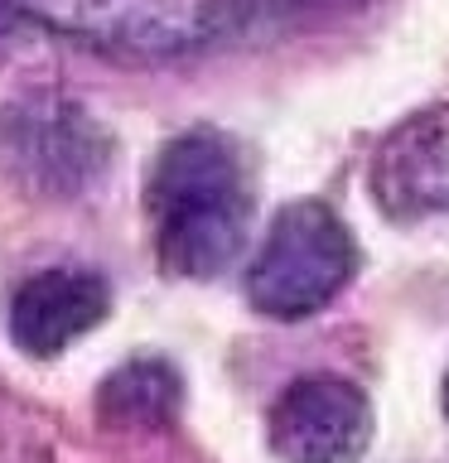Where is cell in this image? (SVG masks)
<instances>
[{
    "label": "cell",
    "instance_id": "obj_1",
    "mask_svg": "<svg viewBox=\"0 0 449 463\" xmlns=\"http://www.w3.org/2000/svg\"><path fill=\"white\" fill-rule=\"evenodd\" d=\"M145 208L165 275L179 280L223 275L252 232V179L237 140L213 126L174 136L145 179Z\"/></svg>",
    "mask_w": 449,
    "mask_h": 463
},
{
    "label": "cell",
    "instance_id": "obj_2",
    "mask_svg": "<svg viewBox=\"0 0 449 463\" xmlns=\"http://www.w3.org/2000/svg\"><path fill=\"white\" fill-rule=\"evenodd\" d=\"M362 266L358 237L329 203L300 198L271 217L256 256L246 260V299L275 324H300L329 309Z\"/></svg>",
    "mask_w": 449,
    "mask_h": 463
},
{
    "label": "cell",
    "instance_id": "obj_3",
    "mask_svg": "<svg viewBox=\"0 0 449 463\" xmlns=\"http://www.w3.org/2000/svg\"><path fill=\"white\" fill-rule=\"evenodd\" d=\"M0 159L39 198H78L111 165V136L58 92H29L0 111Z\"/></svg>",
    "mask_w": 449,
    "mask_h": 463
},
{
    "label": "cell",
    "instance_id": "obj_4",
    "mask_svg": "<svg viewBox=\"0 0 449 463\" xmlns=\"http://www.w3.org/2000/svg\"><path fill=\"white\" fill-rule=\"evenodd\" d=\"M10 5L92 43L169 53L232 34L256 10V0H10Z\"/></svg>",
    "mask_w": 449,
    "mask_h": 463
},
{
    "label": "cell",
    "instance_id": "obj_5",
    "mask_svg": "<svg viewBox=\"0 0 449 463\" xmlns=\"http://www.w3.org/2000/svg\"><path fill=\"white\" fill-rule=\"evenodd\" d=\"M266 444L281 463H358L372 444V401L339 372L295 376L266 415Z\"/></svg>",
    "mask_w": 449,
    "mask_h": 463
},
{
    "label": "cell",
    "instance_id": "obj_6",
    "mask_svg": "<svg viewBox=\"0 0 449 463\" xmlns=\"http://www.w3.org/2000/svg\"><path fill=\"white\" fill-rule=\"evenodd\" d=\"M368 194L387 222L449 217V101L411 111L382 136L368 165Z\"/></svg>",
    "mask_w": 449,
    "mask_h": 463
},
{
    "label": "cell",
    "instance_id": "obj_7",
    "mask_svg": "<svg viewBox=\"0 0 449 463\" xmlns=\"http://www.w3.org/2000/svg\"><path fill=\"white\" fill-rule=\"evenodd\" d=\"M111 309V289L87 266H43L10 299V343L24 357H58Z\"/></svg>",
    "mask_w": 449,
    "mask_h": 463
},
{
    "label": "cell",
    "instance_id": "obj_8",
    "mask_svg": "<svg viewBox=\"0 0 449 463\" xmlns=\"http://www.w3.org/2000/svg\"><path fill=\"white\" fill-rule=\"evenodd\" d=\"M97 411L116 430H159L179 411V372L159 357H136L116 367L97 391Z\"/></svg>",
    "mask_w": 449,
    "mask_h": 463
},
{
    "label": "cell",
    "instance_id": "obj_9",
    "mask_svg": "<svg viewBox=\"0 0 449 463\" xmlns=\"http://www.w3.org/2000/svg\"><path fill=\"white\" fill-rule=\"evenodd\" d=\"M440 405H444V420H449V367H444V386H440Z\"/></svg>",
    "mask_w": 449,
    "mask_h": 463
}]
</instances>
